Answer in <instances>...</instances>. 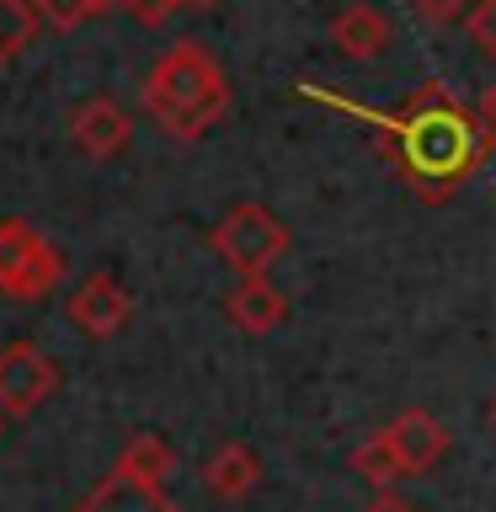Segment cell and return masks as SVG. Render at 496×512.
Listing matches in <instances>:
<instances>
[{"label": "cell", "instance_id": "8fae6325", "mask_svg": "<svg viewBox=\"0 0 496 512\" xmlns=\"http://www.w3.org/2000/svg\"><path fill=\"white\" fill-rule=\"evenodd\" d=\"M224 315H230L240 331L262 336V331H272V326H283V320H288V299L267 278H240L230 294H224Z\"/></svg>", "mask_w": 496, "mask_h": 512}, {"label": "cell", "instance_id": "2e32d148", "mask_svg": "<svg viewBox=\"0 0 496 512\" xmlns=\"http://www.w3.org/2000/svg\"><path fill=\"white\" fill-rule=\"evenodd\" d=\"M27 6L38 11V22L70 32V27H80V22H91V16H102L107 6H118V0H27Z\"/></svg>", "mask_w": 496, "mask_h": 512}, {"label": "cell", "instance_id": "d6986e66", "mask_svg": "<svg viewBox=\"0 0 496 512\" xmlns=\"http://www.w3.org/2000/svg\"><path fill=\"white\" fill-rule=\"evenodd\" d=\"M363 512H422V507H411L406 496H395V491H379L374 502H368Z\"/></svg>", "mask_w": 496, "mask_h": 512}, {"label": "cell", "instance_id": "9c48e42d", "mask_svg": "<svg viewBox=\"0 0 496 512\" xmlns=\"http://www.w3.org/2000/svg\"><path fill=\"white\" fill-rule=\"evenodd\" d=\"M75 512H176V502L166 496V486H144V480L123 475V470H107L75 502Z\"/></svg>", "mask_w": 496, "mask_h": 512}, {"label": "cell", "instance_id": "8992f818", "mask_svg": "<svg viewBox=\"0 0 496 512\" xmlns=\"http://www.w3.org/2000/svg\"><path fill=\"white\" fill-rule=\"evenodd\" d=\"M128 315H134V299H128V288L112 278V272H91V278L70 294V320H75L80 336H91V342L118 336L128 326Z\"/></svg>", "mask_w": 496, "mask_h": 512}, {"label": "cell", "instance_id": "52a82bcc", "mask_svg": "<svg viewBox=\"0 0 496 512\" xmlns=\"http://www.w3.org/2000/svg\"><path fill=\"white\" fill-rule=\"evenodd\" d=\"M384 443L400 464V475H427L432 464L448 454V427L432 411H400L390 427H384Z\"/></svg>", "mask_w": 496, "mask_h": 512}, {"label": "cell", "instance_id": "44dd1931", "mask_svg": "<svg viewBox=\"0 0 496 512\" xmlns=\"http://www.w3.org/2000/svg\"><path fill=\"white\" fill-rule=\"evenodd\" d=\"M171 11H182V6H214V0H166Z\"/></svg>", "mask_w": 496, "mask_h": 512}, {"label": "cell", "instance_id": "ba28073f", "mask_svg": "<svg viewBox=\"0 0 496 512\" xmlns=\"http://www.w3.org/2000/svg\"><path fill=\"white\" fill-rule=\"evenodd\" d=\"M128 134H134V118H128V112L112 102V96H91V102H80L75 118H70L75 150L91 155V160L123 155V150H128Z\"/></svg>", "mask_w": 496, "mask_h": 512}, {"label": "cell", "instance_id": "5b68a950", "mask_svg": "<svg viewBox=\"0 0 496 512\" xmlns=\"http://www.w3.org/2000/svg\"><path fill=\"white\" fill-rule=\"evenodd\" d=\"M54 390H59V368L48 352H38L32 342L0 347V416H32Z\"/></svg>", "mask_w": 496, "mask_h": 512}, {"label": "cell", "instance_id": "9a60e30c", "mask_svg": "<svg viewBox=\"0 0 496 512\" xmlns=\"http://www.w3.org/2000/svg\"><path fill=\"white\" fill-rule=\"evenodd\" d=\"M352 470H358L368 486H395V480H400V464H395V454H390V443H384V432H374L368 443L352 448Z\"/></svg>", "mask_w": 496, "mask_h": 512}, {"label": "cell", "instance_id": "6da1fadb", "mask_svg": "<svg viewBox=\"0 0 496 512\" xmlns=\"http://www.w3.org/2000/svg\"><path fill=\"white\" fill-rule=\"evenodd\" d=\"M400 176L422 192L427 203H443L486 166L491 134H480L475 118L459 107V96L443 80L416 86V96L390 118Z\"/></svg>", "mask_w": 496, "mask_h": 512}, {"label": "cell", "instance_id": "5bb4252c", "mask_svg": "<svg viewBox=\"0 0 496 512\" xmlns=\"http://www.w3.org/2000/svg\"><path fill=\"white\" fill-rule=\"evenodd\" d=\"M38 11L27 6V0H0V64H11L22 48L38 38Z\"/></svg>", "mask_w": 496, "mask_h": 512}, {"label": "cell", "instance_id": "ac0fdd59", "mask_svg": "<svg viewBox=\"0 0 496 512\" xmlns=\"http://www.w3.org/2000/svg\"><path fill=\"white\" fill-rule=\"evenodd\" d=\"M411 6H416V16H422V22H432V27H454V22H464V16H470L475 0H411Z\"/></svg>", "mask_w": 496, "mask_h": 512}, {"label": "cell", "instance_id": "e0dca14e", "mask_svg": "<svg viewBox=\"0 0 496 512\" xmlns=\"http://www.w3.org/2000/svg\"><path fill=\"white\" fill-rule=\"evenodd\" d=\"M464 22H470V43H475L486 59H496V0H475Z\"/></svg>", "mask_w": 496, "mask_h": 512}, {"label": "cell", "instance_id": "3957f363", "mask_svg": "<svg viewBox=\"0 0 496 512\" xmlns=\"http://www.w3.org/2000/svg\"><path fill=\"white\" fill-rule=\"evenodd\" d=\"M208 246H214V256H224L240 278H267V272L288 256L294 235H288V224L272 214L267 203H235L230 214L208 230Z\"/></svg>", "mask_w": 496, "mask_h": 512}, {"label": "cell", "instance_id": "7a4b0ae2", "mask_svg": "<svg viewBox=\"0 0 496 512\" xmlns=\"http://www.w3.org/2000/svg\"><path fill=\"white\" fill-rule=\"evenodd\" d=\"M139 102L171 139H203L230 112V80H224V64L203 43L182 38L144 70Z\"/></svg>", "mask_w": 496, "mask_h": 512}, {"label": "cell", "instance_id": "7402d4cb", "mask_svg": "<svg viewBox=\"0 0 496 512\" xmlns=\"http://www.w3.org/2000/svg\"><path fill=\"white\" fill-rule=\"evenodd\" d=\"M491 427H496V400H491Z\"/></svg>", "mask_w": 496, "mask_h": 512}, {"label": "cell", "instance_id": "4fadbf2b", "mask_svg": "<svg viewBox=\"0 0 496 512\" xmlns=\"http://www.w3.org/2000/svg\"><path fill=\"white\" fill-rule=\"evenodd\" d=\"M112 470L134 475V480H144V486H166L171 470H176V454H171L166 438H155V432H139V438L123 443V454H118V464H112Z\"/></svg>", "mask_w": 496, "mask_h": 512}, {"label": "cell", "instance_id": "277c9868", "mask_svg": "<svg viewBox=\"0 0 496 512\" xmlns=\"http://www.w3.org/2000/svg\"><path fill=\"white\" fill-rule=\"evenodd\" d=\"M64 278V256L54 240H43L27 219H0V294L43 299Z\"/></svg>", "mask_w": 496, "mask_h": 512}, {"label": "cell", "instance_id": "ffe728a7", "mask_svg": "<svg viewBox=\"0 0 496 512\" xmlns=\"http://www.w3.org/2000/svg\"><path fill=\"white\" fill-rule=\"evenodd\" d=\"M480 123H486V134L496 139V80L486 86V96H480Z\"/></svg>", "mask_w": 496, "mask_h": 512}, {"label": "cell", "instance_id": "30bf717a", "mask_svg": "<svg viewBox=\"0 0 496 512\" xmlns=\"http://www.w3.org/2000/svg\"><path fill=\"white\" fill-rule=\"evenodd\" d=\"M390 16H384L379 6H368V0H358V6H347L342 16L331 22V48L342 59H379L384 48H390Z\"/></svg>", "mask_w": 496, "mask_h": 512}, {"label": "cell", "instance_id": "7c38bea8", "mask_svg": "<svg viewBox=\"0 0 496 512\" xmlns=\"http://www.w3.org/2000/svg\"><path fill=\"white\" fill-rule=\"evenodd\" d=\"M256 480H262V459H256L251 443H224V448H214V454H208V464H203V486L214 491V496H224V502L251 496Z\"/></svg>", "mask_w": 496, "mask_h": 512}]
</instances>
